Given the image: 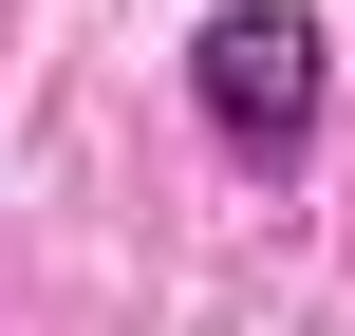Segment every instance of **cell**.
Here are the masks:
<instances>
[{"instance_id":"1","label":"cell","mask_w":355,"mask_h":336,"mask_svg":"<svg viewBox=\"0 0 355 336\" xmlns=\"http://www.w3.org/2000/svg\"><path fill=\"white\" fill-rule=\"evenodd\" d=\"M187 94H206L225 168H262V187L318 168V19H300V0H225V19L187 37Z\"/></svg>"}]
</instances>
